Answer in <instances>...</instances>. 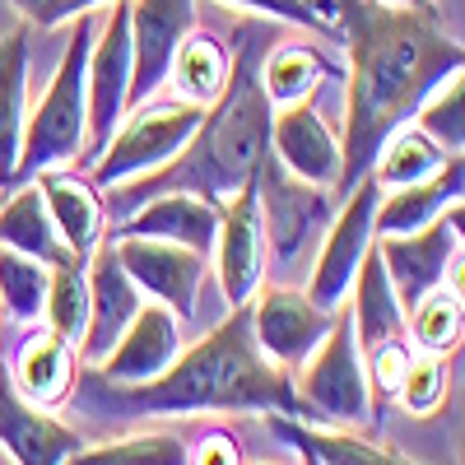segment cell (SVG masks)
I'll use <instances>...</instances> for the list:
<instances>
[{"mask_svg": "<svg viewBox=\"0 0 465 465\" xmlns=\"http://www.w3.org/2000/svg\"><path fill=\"white\" fill-rule=\"evenodd\" d=\"M37 191H43V205L61 232V242L70 256L89 261L103 242V228H107V205H103V191L89 177H74L65 168H43L28 177Z\"/></svg>", "mask_w": 465, "mask_h": 465, "instance_id": "cell-20", "label": "cell"}, {"mask_svg": "<svg viewBox=\"0 0 465 465\" xmlns=\"http://www.w3.org/2000/svg\"><path fill=\"white\" fill-rule=\"evenodd\" d=\"M214 232H219V205L191 191H159L144 196L122 223L116 238H159V242H177L210 256L214 252Z\"/></svg>", "mask_w": 465, "mask_h": 465, "instance_id": "cell-19", "label": "cell"}, {"mask_svg": "<svg viewBox=\"0 0 465 465\" xmlns=\"http://www.w3.org/2000/svg\"><path fill=\"white\" fill-rule=\"evenodd\" d=\"M186 465H247L242 460V447H238V438H228V433H205L196 447H191V456H186Z\"/></svg>", "mask_w": 465, "mask_h": 465, "instance_id": "cell-39", "label": "cell"}, {"mask_svg": "<svg viewBox=\"0 0 465 465\" xmlns=\"http://www.w3.org/2000/svg\"><path fill=\"white\" fill-rule=\"evenodd\" d=\"M460 322H465L460 289L438 284L405 312V335L419 344V354H442L447 359L451 349H460Z\"/></svg>", "mask_w": 465, "mask_h": 465, "instance_id": "cell-30", "label": "cell"}, {"mask_svg": "<svg viewBox=\"0 0 465 465\" xmlns=\"http://www.w3.org/2000/svg\"><path fill=\"white\" fill-rule=\"evenodd\" d=\"M451 159L447 149H438L429 135H423L419 126H401L391 140L381 144L377 153V163H372V177L381 191H391V186H410V182H423V177H433L442 163Z\"/></svg>", "mask_w": 465, "mask_h": 465, "instance_id": "cell-31", "label": "cell"}, {"mask_svg": "<svg viewBox=\"0 0 465 465\" xmlns=\"http://www.w3.org/2000/svg\"><path fill=\"white\" fill-rule=\"evenodd\" d=\"M307 5H312V0H307Z\"/></svg>", "mask_w": 465, "mask_h": 465, "instance_id": "cell-43", "label": "cell"}, {"mask_svg": "<svg viewBox=\"0 0 465 465\" xmlns=\"http://www.w3.org/2000/svg\"><path fill=\"white\" fill-rule=\"evenodd\" d=\"M84 98H89V144L84 168L103 153L112 131L131 116V0H112L107 19L94 28L89 65H84Z\"/></svg>", "mask_w": 465, "mask_h": 465, "instance_id": "cell-8", "label": "cell"}, {"mask_svg": "<svg viewBox=\"0 0 465 465\" xmlns=\"http://www.w3.org/2000/svg\"><path fill=\"white\" fill-rule=\"evenodd\" d=\"M344 307H349V322H354V335H359L363 354L377 349V344H386V340H405V307H401L391 280H386L377 247H368L354 284H349Z\"/></svg>", "mask_w": 465, "mask_h": 465, "instance_id": "cell-23", "label": "cell"}, {"mask_svg": "<svg viewBox=\"0 0 465 465\" xmlns=\"http://www.w3.org/2000/svg\"><path fill=\"white\" fill-rule=\"evenodd\" d=\"M191 442L173 429H140L131 438H112V442H84L65 465H186Z\"/></svg>", "mask_w": 465, "mask_h": 465, "instance_id": "cell-29", "label": "cell"}, {"mask_svg": "<svg viewBox=\"0 0 465 465\" xmlns=\"http://www.w3.org/2000/svg\"><path fill=\"white\" fill-rule=\"evenodd\" d=\"M116 414L131 419H182V414H293L302 419V401L293 377L270 363L252 340L247 302L232 307L205 340L173 359L168 372L140 386H112Z\"/></svg>", "mask_w": 465, "mask_h": 465, "instance_id": "cell-2", "label": "cell"}, {"mask_svg": "<svg viewBox=\"0 0 465 465\" xmlns=\"http://www.w3.org/2000/svg\"><path fill=\"white\" fill-rule=\"evenodd\" d=\"M214 275L223 289L228 307H242L256 298V289L265 284V223H261V201H256V177L247 186H238L228 201H219V232H214Z\"/></svg>", "mask_w": 465, "mask_h": 465, "instance_id": "cell-12", "label": "cell"}, {"mask_svg": "<svg viewBox=\"0 0 465 465\" xmlns=\"http://www.w3.org/2000/svg\"><path fill=\"white\" fill-rule=\"evenodd\" d=\"M223 5H232V10H252V15H265V19H280V24H293V28H317V33L340 37L335 24L322 19L312 5H307V0H223Z\"/></svg>", "mask_w": 465, "mask_h": 465, "instance_id": "cell-38", "label": "cell"}, {"mask_svg": "<svg viewBox=\"0 0 465 465\" xmlns=\"http://www.w3.org/2000/svg\"><path fill=\"white\" fill-rule=\"evenodd\" d=\"M47 280H52V265L0 247V312H5L10 322H19V326L43 322Z\"/></svg>", "mask_w": 465, "mask_h": 465, "instance_id": "cell-32", "label": "cell"}, {"mask_svg": "<svg viewBox=\"0 0 465 465\" xmlns=\"http://www.w3.org/2000/svg\"><path fill=\"white\" fill-rule=\"evenodd\" d=\"M270 153L298 182H312L326 191H335L340 182V135L326 126V116L317 112L312 98L275 107V116H270Z\"/></svg>", "mask_w": 465, "mask_h": 465, "instance_id": "cell-16", "label": "cell"}, {"mask_svg": "<svg viewBox=\"0 0 465 465\" xmlns=\"http://www.w3.org/2000/svg\"><path fill=\"white\" fill-rule=\"evenodd\" d=\"M205 107L201 103H168V107H135V116H126L112 131V140L103 144V153L89 163V182L98 191L135 182L144 173H159L163 163H173L182 144L191 140V131L201 126Z\"/></svg>", "mask_w": 465, "mask_h": 465, "instance_id": "cell-6", "label": "cell"}, {"mask_svg": "<svg viewBox=\"0 0 465 465\" xmlns=\"http://www.w3.org/2000/svg\"><path fill=\"white\" fill-rule=\"evenodd\" d=\"M98 5H112V0H10V10L28 28H61L80 15H94Z\"/></svg>", "mask_w": 465, "mask_h": 465, "instance_id": "cell-37", "label": "cell"}, {"mask_svg": "<svg viewBox=\"0 0 465 465\" xmlns=\"http://www.w3.org/2000/svg\"><path fill=\"white\" fill-rule=\"evenodd\" d=\"M0 247H10V252H24L33 261H43V265H65V261H80V256H70L65 242H61V232L43 205V191H37L33 182L24 191H15L10 201H0Z\"/></svg>", "mask_w": 465, "mask_h": 465, "instance_id": "cell-26", "label": "cell"}, {"mask_svg": "<svg viewBox=\"0 0 465 465\" xmlns=\"http://www.w3.org/2000/svg\"><path fill=\"white\" fill-rule=\"evenodd\" d=\"M414 349L405 340H386L377 349L363 354V368H368V391H372V423H381V401L396 396V386L405 377V363H410Z\"/></svg>", "mask_w": 465, "mask_h": 465, "instance_id": "cell-36", "label": "cell"}, {"mask_svg": "<svg viewBox=\"0 0 465 465\" xmlns=\"http://www.w3.org/2000/svg\"><path fill=\"white\" fill-rule=\"evenodd\" d=\"M177 354H182V322L168 307L144 302L135 322L126 326V335L107 349V359L94 363V372L107 386H140V381H153L159 372H168Z\"/></svg>", "mask_w": 465, "mask_h": 465, "instance_id": "cell-17", "label": "cell"}, {"mask_svg": "<svg viewBox=\"0 0 465 465\" xmlns=\"http://www.w3.org/2000/svg\"><path fill=\"white\" fill-rule=\"evenodd\" d=\"M10 381L28 405L56 414L70 401L74 381H80V349L56 331H33L19 349V359H15Z\"/></svg>", "mask_w": 465, "mask_h": 465, "instance_id": "cell-21", "label": "cell"}, {"mask_svg": "<svg viewBox=\"0 0 465 465\" xmlns=\"http://www.w3.org/2000/svg\"><path fill=\"white\" fill-rule=\"evenodd\" d=\"M47 331L65 335L74 349L84 340V326H89V280H84V261H65V265H52V280H47Z\"/></svg>", "mask_w": 465, "mask_h": 465, "instance_id": "cell-33", "label": "cell"}, {"mask_svg": "<svg viewBox=\"0 0 465 465\" xmlns=\"http://www.w3.org/2000/svg\"><path fill=\"white\" fill-rule=\"evenodd\" d=\"M381 256V270L391 280L401 307H410L451 280V265L460 261V201L451 210H442L433 223H423L414 232H401V238H377L372 242Z\"/></svg>", "mask_w": 465, "mask_h": 465, "instance_id": "cell-10", "label": "cell"}, {"mask_svg": "<svg viewBox=\"0 0 465 465\" xmlns=\"http://www.w3.org/2000/svg\"><path fill=\"white\" fill-rule=\"evenodd\" d=\"M298 401L307 410V423H326V429H368L372 423V391H368V368L363 349L349 322V307L331 317L326 340L312 349V359L298 368Z\"/></svg>", "mask_w": 465, "mask_h": 465, "instance_id": "cell-5", "label": "cell"}, {"mask_svg": "<svg viewBox=\"0 0 465 465\" xmlns=\"http://www.w3.org/2000/svg\"><path fill=\"white\" fill-rule=\"evenodd\" d=\"M265 419L284 442L307 447L322 465H419V460L381 447V442H368L359 429H326V423H307L293 414H265Z\"/></svg>", "mask_w": 465, "mask_h": 465, "instance_id": "cell-24", "label": "cell"}, {"mask_svg": "<svg viewBox=\"0 0 465 465\" xmlns=\"http://www.w3.org/2000/svg\"><path fill=\"white\" fill-rule=\"evenodd\" d=\"M270 116H275V107L261 94L252 43H242V52H232L228 89L205 107L201 126L191 131L177 159L163 163L159 173L107 186L103 205L116 214H131L144 196H159V191H191V196H205L214 205L228 201L232 191L256 177L261 159L270 153Z\"/></svg>", "mask_w": 465, "mask_h": 465, "instance_id": "cell-3", "label": "cell"}, {"mask_svg": "<svg viewBox=\"0 0 465 465\" xmlns=\"http://www.w3.org/2000/svg\"><path fill=\"white\" fill-rule=\"evenodd\" d=\"M89 43H94V24H89V15H80L70 28V43L61 52L56 74L37 94V103H28L15 177H33L43 168H65L74 159H84V144H89V98H84Z\"/></svg>", "mask_w": 465, "mask_h": 465, "instance_id": "cell-4", "label": "cell"}, {"mask_svg": "<svg viewBox=\"0 0 465 465\" xmlns=\"http://www.w3.org/2000/svg\"><path fill=\"white\" fill-rule=\"evenodd\" d=\"M460 191H465V159L451 153L433 177L386 191V196L377 201L372 232H377V238H401V232H414L423 223H433L442 210H451L460 201Z\"/></svg>", "mask_w": 465, "mask_h": 465, "instance_id": "cell-22", "label": "cell"}, {"mask_svg": "<svg viewBox=\"0 0 465 465\" xmlns=\"http://www.w3.org/2000/svg\"><path fill=\"white\" fill-rule=\"evenodd\" d=\"M377 201H381V186L368 173V177H359L354 186L344 191V205L326 223V238L317 247L312 275H307V298H312L322 312H340V307H344L349 284H354L368 247L377 242V232H372Z\"/></svg>", "mask_w": 465, "mask_h": 465, "instance_id": "cell-7", "label": "cell"}, {"mask_svg": "<svg viewBox=\"0 0 465 465\" xmlns=\"http://www.w3.org/2000/svg\"><path fill=\"white\" fill-rule=\"evenodd\" d=\"M256 201H261V223H265V252H275L280 265H293L331 223V191L284 173L275 163V153H265L256 168Z\"/></svg>", "mask_w": 465, "mask_h": 465, "instance_id": "cell-9", "label": "cell"}, {"mask_svg": "<svg viewBox=\"0 0 465 465\" xmlns=\"http://www.w3.org/2000/svg\"><path fill=\"white\" fill-rule=\"evenodd\" d=\"M196 33V0H131V112L168 84L173 56Z\"/></svg>", "mask_w": 465, "mask_h": 465, "instance_id": "cell-14", "label": "cell"}, {"mask_svg": "<svg viewBox=\"0 0 465 465\" xmlns=\"http://www.w3.org/2000/svg\"><path fill=\"white\" fill-rule=\"evenodd\" d=\"M298 456H302V465H322V460H317L312 451H307V447H298Z\"/></svg>", "mask_w": 465, "mask_h": 465, "instance_id": "cell-41", "label": "cell"}, {"mask_svg": "<svg viewBox=\"0 0 465 465\" xmlns=\"http://www.w3.org/2000/svg\"><path fill=\"white\" fill-rule=\"evenodd\" d=\"M252 465H265V460H252Z\"/></svg>", "mask_w": 465, "mask_h": 465, "instance_id": "cell-42", "label": "cell"}, {"mask_svg": "<svg viewBox=\"0 0 465 465\" xmlns=\"http://www.w3.org/2000/svg\"><path fill=\"white\" fill-rule=\"evenodd\" d=\"M28 116V28L0 37V186L15 177Z\"/></svg>", "mask_w": 465, "mask_h": 465, "instance_id": "cell-25", "label": "cell"}, {"mask_svg": "<svg viewBox=\"0 0 465 465\" xmlns=\"http://www.w3.org/2000/svg\"><path fill=\"white\" fill-rule=\"evenodd\" d=\"M0 447L10 451L15 465H65L84 447V438L70 423H61L52 410L28 405L15 391L10 368H0Z\"/></svg>", "mask_w": 465, "mask_h": 465, "instance_id": "cell-18", "label": "cell"}, {"mask_svg": "<svg viewBox=\"0 0 465 465\" xmlns=\"http://www.w3.org/2000/svg\"><path fill=\"white\" fill-rule=\"evenodd\" d=\"M84 280H89V326H84V340H80V359L94 368V363L107 359V349L126 335V326L135 322V312L149 298L122 270L112 242H98V252L84 261Z\"/></svg>", "mask_w": 465, "mask_h": 465, "instance_id": "cell-15", "label": "cell"}, {"mask_svg": "<svg viewBox=\"0 0 465 465\" xmlns=\"http://www.w3.org/2000/svg\"><path fill=\"white\" fill-rule=\"evenodd\" d=\"M112 252L149 302L168 307L177 322L196 317L210 256L177 247V242H159V238H116V232H112Z\"/></svg>", "mask_w": 465, "mask_h": 465, "instance_id": "cell-11", "label": "cell"}, {"mask_svg": "<svg viewBox=\"0 0 465 465\" xmlns=\"http://www.w3.org/2000/svg\"><path fill=\"white\" fill-rule=\"evenodd\" d=\"M247 312H252L256 349L270 363H280L284 372H293L312 359V349L326 340L331 317H335V312H322L307 293L284 289V284H270V289L261 284L256 298L247 302Z\"/></svg>", "mask_w": 465, "mask_h": 465, "instance_id": "cell-13", "label": "cell"}, {"mask_svg": "<svg viewBox=\"0 0 465 465\" xmlns=\"http://www.w3.org/2000/svg\"><path fill=\"white\" fill-rule=\"evenodd\" d=\"M228 74H232V52L210 33H191L186 43L173 56L168 70V84L177 89L182 103H201L210 107L223 89H228Z\"/></svg>", "mask_w": 465, "mask_h": 465, "instance_id": "cell-27", "label": "cell"}, {"mask_svg": "<svg viewBox=\"0 0 465 465\" xmlns=\"http://www.w3.org/2000/svg\"><path fill=\"white\" fill-rule=\"evenodd\" d=\"M331 70L335 65L326 61V52L307 47V43H284L256 65V80H261V94L270 98V107H289V103L312 98Z\"/></svg>", "mask_w": 465, "mask_h": 465, "instance_id": "cell-28", "label": "cell"}, {"mask_svg": "<svg viewBox=\"0 0 465 465\" xmlns=\"http://www.w3.org/2000/svg\"><path fill=\"white\" fill-rule=\"evenodd\" d=\"M396 401L410 414H438L447 401V359L442 354H410L405 377L396 386Z\"/></svg>", "mask_w": 465, "mask_h": 465, "instance_id": "cell-35", "label": "cell"}, {"mask_svg": "<svg viewBox=\"0 0 465 465\" xmlns=\"http://www.w3.org/2000/svg\"><path fill=\"white\" fill-rule=\"evenodd\" d=\"M312 10L335 24L349 56L335 182L349 191L372 173L381 144L419 112V103L465 65V47L442 28L438 10L386 5V0H312Z\"/></svg>", "mask_w": 465, "mask_h": 465, "instance_id": "cell-1", "label": "cell"}, {"mask_svg": "<svg viewBox=\"0 0 465 465\" xmlns=\"http://www.w3.org/2000/svg\"><path fill=\"white\" fill-rule=\"evenodd\" d=\"M386 5H410V10H438L433 0H386Z\"/></svg>", "mask_w": 465, "mask_h": 465, "instance_id": "cell-40", "label": "cell"}, {"mask_svg": "<svg viewBox=\"0 0 465 465\" xmlns=\"http://www.w3.org/2000/svg\"><path fill=\"white\" fill-rule=\"evenodd\" d=\"M414 126L429 135L438 149H447V153H460L465 149V70L447 74V80L419 103Z\"/></svg>", "mask_w": 465, "mask_h": 465, "instance_id": "cell-34", "label": "cell"}]
</instances>
